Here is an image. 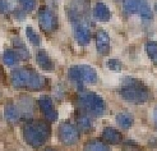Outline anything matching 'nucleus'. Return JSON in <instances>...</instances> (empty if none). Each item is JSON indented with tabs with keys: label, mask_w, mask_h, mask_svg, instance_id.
<instances>
[{
	"label": "nucleus",
	"mask_w": 157,
	"mask_h": 151,
	"mask_svg": "<svg viewBox=\"0 0 157 151\" xmlns=\"http://www.w3.org/2000/svg\"><path fill=\"white\" fill-rule=\"evenodd\" d=\"M4 117L8 122H10V123H15V122H18L19 121V110L18 108L13 105V104H8L5 108H4Z\"/></svg>",
	"instance_id": "dca6fc26"
},
{
	"label": "nucleus",
	"mask_w": 157,
	"mask_h": 151,
	"mask_svg": "<svg viewBox=\"0 0 157 151\" xmlns=\"http://www.w3.org/2000/svg\"><path fill=\"white\" fill-rule=\"evenodd\" d=\"M153 121H155L156 127H157V106L155 108V112H153Z\"/></svg>",
	"instance_id": "bb28decb"
},
{
	"label": "nucleus",
	"mask_w": 157,
	"mask_h": 151,
	"mask_svg": "<svg viewBox=\"0 0 157 151\" xmlns=\"http://www.w3.org/2000/svg\"><path fill=\"white\" fill-rule=\"evenodd\" d=\"M26 12H32L36 6V0H17Z\"/></svg>",
	"instance_id": "393cba45"
},
{
	"label": "nucleus",
	"mask_w": 157,
	"mask_h": 151,
	"mask_svg": "<svg viewBox=\"0 0 157 151\" xmlns=\"http://www.w3.org/2000/svg\"><path fill=\"white\" fill-rule=\"evenodd\" d=\"M106 66L110 70H114V72H120L123 69V63L119 59H109Z\"/></svg>",
	"instance_id": "b1692460"
},
{
	"label": "nucleus",
	"mask_w": 157,
	"mask_h": 151,
	"mask_svg": "<svg viewBox=\"0 0 157 151\" xmlns=\"http://www.w3.org/2000/svg\"><path fill=\"white\" fill-rule=\"evenodd\" d=\"M36 62H37V64L40 66L44 70H46V72H51V70L55 69L54 62L51 60V58L49 57V54L46 53L45 50L37 51V54H36Z\"/></svg>",
	"instance_id": "4468645a"
},
{
	"label": "nucleus",
	"mask_w": 157,
	"mask_h": 151,
	"mask_svg": "<svg viewBox=\"0 0 157 151\" xmlns=\"http://www.w3.org/2000/svg\"><path fill=\"white\" fill-rule=\"evenodd\" d=\"M96 49L100 55L110 53V36L105 30H98L96 32Z\"/></svg>",
	"instance_id": "f8f14e48"
},
{
	"label": "nucleus",
	"mask_w": 157,
	"mask_h": 151,
	"mask_svg": "<svg viewBox=\"0 0 157 151\" xmlns=\"http://www.w3.org/2000/svg\"><path fill=\"white\" fill-rule=\"evenodd\" d=\"M26 35H27L28 41L32 44L33 46H40V44H41V37H40V35H38L32 27H27V28H26Z\"/></svg>",
	"instance_id": "4be33fe9"
},
{
	"label": "nucleus",
	"mask_w": 157,
	"mask_h": 151,
	"mask_svg": "<svg viewBox=\"0 0 157 151\" xmlns=\"http://www.w3.org/2000/svg\"><path fill=\"white\" fill-rule=\"evenodd\" d=\"M102 138L111 145H117L121 142L123 136L119 131L113 128V127H106V128L102 131Z\"/></svg>",
	"instance_id": "2eb2a0df"
},
{
	"label": "nucleus",
	"mask_w": 157,
	"mask_h": 151,
	"mask_svg": "<svg viewBox=\"0 0 157 151\" xmlns=\"http://www.w3.org/2000/svg\"><path fill=\"white\" fill-rule=\"evenodd\" d=\"M68 77H69L70 81L75 82L77 85L96 83L97 79H98L96 69L91 66H87V64L70 67L68 69Z\"/></svg>",
	"instance_id": "20e7f679"
},
{
	"label": "nucleus",
	"mask_w": 157,
	"mask_h": 151,
	"mask_svg": "<svg viewBox=\"0 0 157 151\" xmlns=\"http://www.w3.org/2000/svg\"><path fill=\"white\" fill-rule=\"evenodd\" d=\"M86 151H110V150L101 141L92 140V141L87 142V145H86Z\"/></svg>",
	"instance_id": "412c9836"
},
{
	"label": "nucleus",
	"mask_w": 157,
	"mask_h": 151,
	"mask_svg": "<svg viewBox=\"0 0 157 151\" xmlns=\"http://www.w3.org/2000/svg\"><path fill=\"white\" fill-rule=\"evenodd\" d=\"M13 44H14V51L15 54L18 55V58L22 59V60H27L29 59V51L28 49L26 47V45L22 42V40L21 38H14L13 40Z\"/></svg>",
	"instance_id": "f3484780"
},
{
	"label": "nucleus",
	"mask_w": 157,
	"mask_h": 151,
	"mask_svg": "<svg viewBox=\"0 0 157 151\" xmlns=\"http://www.w3.org/2000/svg\"><path fill=\"white\" fill-rule=\"evenodd\" d=\"M74 37L79 45H87L91 41V30L86 22H78L73 25Z\"/></svg>",
	"instance_id": "9b49d317"
},
{
	"label": "nucleus",
	"mask_w": 157,
	"mask_h": 151,
	"mask_svg": "<svg viewBox=\"0 0 157 151\" xmlns=\"http://www.w3.org/2000/svg\"><path fill=\"white\" fill-rule=\"evenodd\" d=\"M10 9V3L8 0H0V14L8 13Z\"/></svg>",
	"instance_id": "a878e982"
},
{
	"label": "nucleus",
	"mask_w": 157,
	"mask_h": 151,
	"mask_svg": "<svg viewBox=\"0 0 157 151\" xmlns=\"http://www.w3.org/2000/svg\"><path fill=\"white\" fill-rule=\"evenodd\" d=\"M38 23L45 32L51 34L58 28V17L50 8L44 6L38 12Z\"/></svg>",
	"instance_id": "6e6552de"
},
{
	"label": "nucleus",
	"mask_w": 157,
	"mask_h": 151,
	"mask_svg": "<svg viewBox=\"0 0 157 151\" xmlns=\"http://www.w3.org/2000/svg\"><path fill=\"white\" fill-rule=\"evenodd\" d=\"M93 17L100 22H107L111 18V12L105 3L98 2L93 6Z\"/></svg>",
	"instance_id": "ddd939ff"
},
{
	"label": "nucleus",
	"mask_w": 157,
	"mask_h": 151,
	"mask_svg": "<svg viewBox=\"0 0 157 151\" xmlns=\"http://www.w3.org/2000/svg\"><path fill=\"white\" fill-rule=\"evenodd\" d=\"M18 60H19V58H18V55L15 54L14 50H5L4 51V54H3V62H4L5 66L14 67L18 63Z\"/></svg>",
	"instance_id": "aec40b11"
},
{
	"label": "nucleus",
	"mask_w": 157,
	"mask_h": 151,
	"mask_svg": "<svg viewBox=\"0 0 157 151\" xmlns=\"http://www.w3.org/2000/svg\"><path fill=\"white\" fill-rule=\"evenodd\" d=\"M133 117L129 113H119L116 115V123L124 129H129L133 125Z\"/></svg>",
	"instance_id": "a211bd4d"
},
{
	"label": "nucleus",
	"mask_w": 157,
	"mask_h": 151,
	"mask_svg": "<svg viewBox=\"0 0 157 151\" xmlns=\"http://www.w3.org/2000/svg\"><path fill=\"white\" fill-rule=\"evenodd\" d=\"M156 10H157V4H156Z\"/></svg>",
	"instance_id": "cd10ccee"
},
{
	"label": "nucleus",
	"mask_w": 157,
	"mask_h": 151,
	"mask_svg": "<svg viewBox=\"0 0 157 151\" xmlns=\"http://www.w3.org/2000/svg\"><path fill=\"white\" fill-rule=\"evenodd\" d=\"M77 128H78V131H81L83 133H88L92 129L91 119L86 115H79L77 119Z\"/></svg>",
	"instance_id": "6ab92c4d"
},
{
	"label": "nucleus",
	"mask_w": 157,
	"mask_h": 151,
	"mask_svg": "<svg viewBox=\"0 0 157 151\" xmlns=\"http://www.w3.org/2000/svg\"><path fill=\"white\" fill-rule=\"evenodd\" d=\"M119 93L124 100L132 102V104H144L150 99V91L142 82L136 78L124 79Z\"/></svg>",
	"instance_id": "f03ea898"
},
{
	"label": "nucleus",
	"mask_w": 157,
	"mask_h": 151,
	"mask_svg": "<svg viewBox=\"0 0 157 151\" xmlns=\"http://www.w3.org/2000/svg\"><path fill=\"white\" fill-rule=\"evenodd\" d=\"M12 85L15 89H29V90H40L45 86V79L36 70L29 68H17L12 74Z\"/></svg>",
	"instance_id": "f257e3e1"
},
{
	"label": "nucleus",
	"mask_w": 157,
	"mask_h": 151,
	"mask_svg": "<svg viewBox=\"0 0 157 151\" xmlns=\"http://www.w3.org/2000/svg\"><path fill=\"white\" fill-rule=\"evenodd\" d=\"M124 10L129 14H139L143 19H152L153 13L147 0H123Z\"/></svg>",
	"instance_id": "0eeeda50"
},
{
	"label": "nucleus",
	"mask_w": 157,
	"mask_h": 151,
	"mask_svg": "<svg viewBox=\"0 0 157 151\" xmlns=\"http://www.w3.org/2000/svg\"><path fill=\"white\" fill-rule=\"evenodd\" d=\"M59 138L64 145H75L79 141V131L72 123H63L59 128Z\"/></svg>",
	"instance_id": "1a4fd4ad"
},
{
	"label": "nucleus",
	"mask_w": 157,
	"mask_h": 151,
	"mask_svg": "<svg viewBox=\"0 0 157 151\" xmlns=\"http://www.w3.org/2000/svg\"><path fill=\"white\" fill-rule=\"evenodd\" d=\"M90 0H70L67 5V14L70 22H86L90 15Z\"/></svg>",
	"instance_id": "423d86ee"
},
{
	"label": "nucleus",
	"mask_w": 157,
	"mask_h": 151,
	"mask_svg": "<svg viewBox=\"0 0 157 151\" xmlns=\"http://www.w3.org/2000/svg\"><path fill=\"white\" fill-rule=\"evenodd\" d=\"M38 105H40L41 112H42V114L45 115V118L48 119V121L55 122L58 119V117H59L58 110H56V108H55L54 101L51 100L50 96H48V95L41 96L40 100H38Z\"/></svg>",
	"instance_id": "9d476101"
},
{
	"label": "nucleus",
	"mask_w": 157,
	"mask_h": 151,
	"mask_svg": "<svg viewBox=\"0 0 157 151\" xmlns=\"http://www.w3.org/2000/svg\"><path fill=\"white\" fill-rule=\"evenodd\" d=\"M78 100H79L81 106L86 112H88L91 115L100 117L106 110V104L104 99L95 92H83L79 95V99Z\"/></svg>",
	"instance_id": "39448f33"
},
{
	"label": "nucleus",
	"mask_w": 157,
	"mask_h": 151,
	"mask_svg": "<svg viewBox=\"0 0 157 151\" xmlns=\"http://www.w3.org/2000/svg\"><path fill=\"white\" fill-rule=\"evenodd\" d=\"M146 53L153 62L157 63V42L156 41H148L146 44Z\"/></svg>",
	"instance_id": "5701e85b"
},
{
	"label": "nucleus",
	"mask_w": 157,
	"mask_h": 151,
	"mask_svg": "<svg viewBox=\"0 0 157 151\" xmlns=\"http://www.w3.org/2000/svg\"><path fill=\"white\" fill-rule=\"evenodd\" d=\"M23 137L26 142L32 147H41L50 137V127L42 121L31 122L23 128Z\"/></svg>",
	"instance_id": "7ed1b4c3"
}]
</instances>
